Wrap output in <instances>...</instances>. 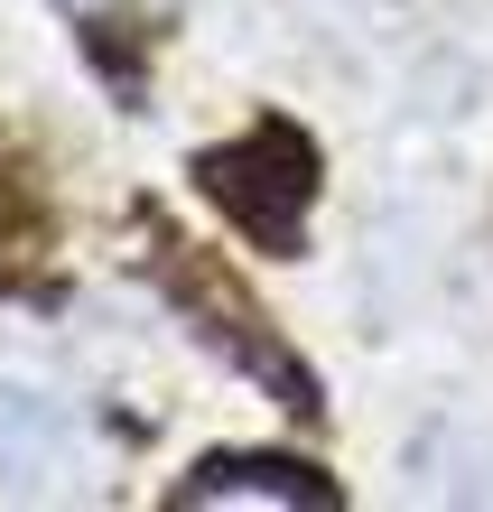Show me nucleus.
Instances as JSON below:
<instances>
[{
  "mask_svg": "<svg viewBox=\"0 0 493 512\" xmlns=\"http://www.w3.org/2000/svg\"><path fill=\"white\" fill-rule=\"evenodd\" d=\"M196 187L224 205V224L242 233V243L298 252L307 205H317V140H307L298 122H252L242 140L196 159Z\"/></svg>",
  "mask_w": 493,
  "mask_h": 512,
  "instance_id": "obj_1",
  "label": "nucleus"
},
{
  "mask_svg": "<svg viewBox=\"0 0 493 512\" xmlns=\"http://www.w3.org/2000/svg\"><path fill=\"white\" fill-rule=\"evenodd\" d=\"M159 270H168V298H177V308L205 317V326H196L205 345H224L252 382H270V391H280V410H317V382H307V364H289V354H280V336L261 326L252 298H233L205 261H187V243H168V233H159Z\"/></svg>",
  "mask_w": 493,
  "mask_h": 512,
  "instance_id": "obj_2",
  "label": "nucleus"
},
{
  "mask_svg": "<svg viewBox=\"0 0 493 512\" xmlns=\"http://www.w3.org/2000/svg\"><path fill=\"white\" fill-rule=\"evenodd\" d=\"M168 503H335V485L307 457H270V447H224V457H205L196 475H177Z\"/></svg>",
  "mask_w": 493,
  "mask_h": 512,
  "instance_id": "obj_3",
  "label": "nucleus"
}]
</instances>
